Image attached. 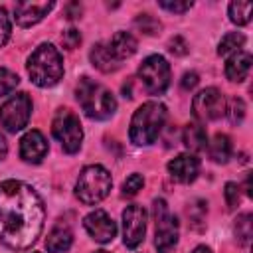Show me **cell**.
Listing matches in <instances>:
<instances>
[{"label":"cell","instance_id":"6da1fadb","mask_svg":"<svg viewBox=\"0 0 253 253\" xmlns=\"http://www.w3.org/2000/svg\"><path fill=\"white\" fill-rule=\"evenodd\" d=\"M45 221V208L38 192L20 180L0 184V241L16 251L32 247Z\"/></svg>","mask_w":253,"mask_h":253},{"label":"cell","instance_id":"7a4b0ae2","mask_svg":"<svg viewBox=\"0 0 253 253\" xmlns=\"http://www.w3.org/2000/svg\"><path fill=\"white\" fill-rule=\"evenodd\" d=\"M28 75L38 87H53L63 77V59L55 45L42 43L28 57Z\"/></svg>","mask_w":253,"mask_h":253},{"label":"cell","instance_id":"3957f363","mask_svg":"<svg viewBox=\"0 0 253 253\" xmlns=\"http://www.w3.org/2000/svg\"><path fill=\"white\" fill-rule=\"evenodd\" d=\"M166 121V107L158 101H148L144 105H140L130 121V128H128V136L130 142L138 144V146H148L152 144Z\"/></svg>","mask_w":253,"mask_h":253},{"label":"cell","instance_id":"277c9868","mask_svg":"<svg viewBox=\"0 0 253 253\" xmlns=\"http://www.w3.org/2000/svg\"><path fill=\"white\" fill-rule=\"evenodd\" d=\"M75 95H77V101H79L81 109L91 119L103 121V119H109L117 111V101H115L113 93L109 89H105L103 85L95 83L89 77L79 79Z\"/></svg>","mask_w":253,"mask_h":253},{"label":"cell","instance_id":"5b68a950","mask_svg":"<svg viewBox=\"0 0 253 253\" xmlns=\"http://www.w3.org/2000/svg\"><path fill=\"white\" fill-rule=\"evenodd\" d=\"M111 186H113V178L109 170L99 164H91L81 170L75 184V196L79 198L81 204L95 206L107 198V194L111 192Z\"/></svg>","mask_w":253,"mask_h":253},{"label":"cell","instance_id":"8992f818","mask_svg":"<svg viewBox=\"0 0 253 253\" xmlns=\"http://www.w3.org/2000/svg\"><path fill=\"white\" fill-rule=\"evenodd\" d=\"M152 215H154V245L158 253H170V249L178 243V219L176 215L170 213L162 198L154 200Z\"/></svg>","mask_w":253,"mask_h":253},{"label":"cell","instance_id":"52a82bcc","mask_svg":"<svg viewBox=\"0 0 253 253\" xmlns=\"http://www.w3.org/2000/svg\"><path fill=\"white\" fill-rule=\"evenodd\" d=\"M51 132L61 142V146L67 154H73L81 148L83 128H81L77 115H73L69 109H59L55 113L53 123H51Z\"/></svg>","mask_w":253,"mask_h":253},{"label":"cell","instance_id":"ba28073f","mask_svg":"<svg viewBox=\"0 0 253 253\" xmlns=\"http://www.w3.org/2000/svg\"><path fill=\"white\" fill-rule=\"evenodd\" d=\"M138 77L150 95H160L170 85V65L158 53L148 55L138 67Z\"/></svg>","mask_w":253,"mask_h":253},{"label":"cell","instance_id":"9c48e42d","mask_svg":"<svg viewBox=\"0 0 253 253\" xmlns=\"http://www.w3.org/2000/svg\"><path fill=\"white\" fill-rule=\"evenodd\" d=\"M30 115H32V99L28 97V93H16L0 107V123L10 132L22 130L28 125Z\"/></svg>","mask_w":253,"mask_h":253},{"label":"cell","instance_id":"30bf717a","mask_svg":"<svg viewBox=\"0 0 253 253\" xmlns=\"http://www.w3.org/2000/svg\"><path fill=\"white\" fill-rule=\"evenodd\" d=\"M192 111H194V117L202 123L217 121L225 115V97L215 87L202 89L192 99Z\"/></svg>","mask_w":253,"mask_h":253},{"label":"cell","instance_id":"8fae6325","mask_svg":"<svg viewBox=\"0 0 253 253\" xmlns=\"http://www.w3.org/2000/svg\"><path fill=\"white\" fill-rule=\"evenodd\" d=\"M146 233V211L142 206L132 204L123 211V241L128 249H136L144 241Z\"/></svg>","mask_w":253,"mask_h":253},{"label":"cell","instance_id":"7c38bea8","mask_svg":"<svg viewBox=\"0 0 253 253\" xmlns=\"http://www.w3.org/2000/svg\"><path fill=\"white\" fill-rule=\"evenodd\" d=\"M83 225L87 229V233L97 241V243H109L115 239L117 235V225L115 221L109 217L107 211L103 210H95L89 215H85Z\"/></svg>","mask_w":253,"mask_h":253},{"label":"cell","instance_id":"4fadbf2b","mask_svg":"<svg viewBox=\"0 0 253 253\" xmlns=\"http://www.w3.org/2000/svg\"><path fill=\"white\" fill-rule=\"evenodd\" d=\"M53 6H55L53 2H16L14 16L22 28H30L40 20H43V16H47Z\"/></svg>","mask_w":253,"mask_h":253},{"label":"cell","instance_id":"5bb4252c","mask_svg":"<svg viewBox=\"0 0 253 253\" xmlns=\"http://www.w3.org/2000/svg\"><path fill=\"white\" fill-rule=\"evenodd\" d=\"M47 154V140L40 130H28L20 140V156L26 162L38 164Z\"/></svg>","mask_w":253,"mask_h":253},{"label":"cell","instance_id":"9a60e30c","mask_svg":"<svg viewBox=\"0 0 253 253\" xmlns=\"http://www.w3.org/2000/svg\"><path fill=\"white\" fill-rule=\"evenodd\" d=\"M200 172V160L192 154H178L168 162V174L180 184H190Z\"/></svg>","mask_w":253,"mask_h":253},{"label":"cell","instance_id":"2e32d148","mask_svg":"<svg viewBox=\"0 0 253 253\" xmlns=\"http://www.w3.org/2000/svg\"><path fill=\"white\" fill-rule=\"evenodd\" d=\"M89 57H91V63L103 73H113V71H117L121 67V61L115 57V53L111 51L109 43H95L91 53H89Z\"/></svg>","mask_w":253,"mask_h":253},{"label":"cell","instance_id":"e0dca14e","mask_svg":"<svg viewBox=\"0 0 253 253\" xmlns=\"http://www.w3.org/2000/svg\"><path fill=\"white\" fill-rule=\"evenodd\" d=\"M249 69H251V53H247V51H237V53H233V55L227 59V63H225V77H227L229 81L241 83L243 79H247Z\"/></svg>","mask_w":253,"mask_h":253},{"label":"cell","instance_id":"ac0fdd59","mask_svg":"<svg viewBox=\"0 0 253 253\" xmlns=\"http://www.w3.org/2000/svg\"><path fill=\"white\" fill-rule=\"evenodd\" d=\"M71 243H73V231L63 221H59L49 231V235L45 239V247H47L49 253H63V251H67L71 247Z\"/></svg>","mask_w":253,"mask_h":253},{"label":"cell","instance_id":"d6986e66","mask_svg":"<svg viewBox=\"0 0 253 253\" xmlns=\"http://www.w3.org/2000/svg\"><path fill=\"white\" fill-rule=\"evenodd\" d=\"M136 45H138V43H136V38H134L132 34H128V32H117V34L113 36L111 43H109L111 51L115 53V57H117L119 61L130 57V55L136 51Z\"/></svg>","mask_w":253,"mask_h":253},{"label":"cell","instance_id":"ffe728a7","mask_svg":"<svg viewBox=\"0 0 253 253\" xmlns=\"http://www.w3.org/2000/svg\"><path fill=\"white\" fill-rule=\"evenodd\" d=\"M206 142H208V136H206V130L202 125L198 123H190L186 128H184V144L192 150V152H200L206 148Z\"/></svg>","mask_w":253,"mask_h":253},{"label":"cell","instance_id":"44dd1931","mask_svg":"<svg viewBox=\"0 0 253 253\" xmlns=\"http://www.w3.org/2000/svg\"><path fill=\"white\" fill-rule=\"evenodd\" d=\"M231 156V140L227 134H215L210 142V158L217 164H225Z\"/></svg>","mask_w":253,"mask_h":253},{"label":"cell","instance_id":"7402d4cb","mask_svg":"<svg viewBox=\"0 0 253 253\" xmlns=\"http://www.w3.org/2000/svg\"><path fill=\"white\" fill-rule=\"evenodd\" d=\"M245 43V36L243 34H237V32H231V34H225L219 42V47H217V53L219 55H233L237 51H241V45Z\"/></svg>","mask_w":253,"mask_h":253},{"label":"cell","instance_id":"603a6c76","mask_svg":"<svg viewBox=\"0 0 253 253\" xmlns=\"http://www.w3.org/2000/svg\"><path fill=\"white\" fill-rule=\"evenodd\" d=\"M253 4L251 2H231L229 4V20L237 26H245L251 20Z\"/></svg>","mask_w":253,"mask_h":253},{"label":"cell","instance_id":"cb8c5ba5","mask_svg":"<svg viewBox=\"0 0 253 253\" xmlns=\"http://www.w3.org/2000/svg\"><path fill=\"white\" fill-rule=\"evenodd\" d=\"M235 235L241 245H247L253 235V217L251 213H241L235 219Z\"/></svg>","mask_w":253,"mask_h":253},{"label":"cell","instance_id":"d4e9b609","mask_svg":"<svg viewBox=\"0 0 253 253\" xmlns=\"http://www.w3.org/2000/svg\"><path fill=\"white\" fill-rule=\"evenodd\" d=\"M18 83H20V77L14 71H10L6 67H0V97L12 93L18 87Z\"/></svg>","mask_w":253,"mask_h":253},{"label":"cell","instance_id":"484cf974","mask_svg":"<svg viewBox=\"0 0 253 253\" xmlns=\"http://www.w3.org/2000/svg\"><path fill=\"white\" fill-rule=\"evenodd\" d=\"M134 26H136L140 32H144L146 36H154V34L160 30V22H158L154 16H150V14H140V16L134 20Z\"/></svg>","mask_w":253,"mask_h":253},{"label":"cell","instance_id":"4316f807","mask_svg":"<svg viewBox=\"0 0 253 253\" xmlns=\"http://www.w3.org/2000/svg\"><path fill=\"white\" fill-rule=\"evenodd\" d=\"M144 186V178L140 174H130L125 182H123V196L126 198H132L138 194V190H142Z\"/></svg>","mask_w":253,"mask_h":253},{"label":"cell","instance_id":"83f0119b","mask_svg":"<svg viewBox=\"0 0 253 253\" xmlns=\"http://www.w3.org/2000/svg\"><path fill=\"white\" fill-rule=\"evenodd\" d=\"M223 196H225V202H227V208H229V210H233V208L239 206L241 196H239V186H237L235 182H227V184H225Z\"/></svg>","mask_w":253,"mask_h":253},{"label":"cell","instance_id":"f1b7e54d","mask_svg":"<svg viewBox=\"0 0 253 253\" xmlns=\"http://www.w3.org/2000/svg\"><path fill=\"white\" fill-rule=\"evenodd\" d=\"M12 34V22H10V16L6 12V8H0V47L8 42Z\"/></svg>","mask_w":253,"mask_h":253},{"label":"cell","instance_id":"f546056e","mask_svg":"<svg viewBox=\"0 0 253 253\" xmlns=\"http://www.w3.org/2000/svg\"><path fill=\"white\" fill-rule=\"evenodd\" d=\"M61 43L65 45V49H75V47L81 43V34H79V30L69 28L67 32H63V36H61Z\"/></svg>","mask_w":253,"mask_h":253},{"label":"cell","instance_id":"4dcf8cb0","mask_svg":"<svg viewBox=\"0 0 253 253\" xmlns=\"http://www.w3.org/2000/svg\"><path fill=\"white\" fill-rule=\"evenodd\" d=\"M229 111H231V113H229V115H231V121H233V123H241L243 117H245V103H243L239 97H233Z\"/></svg>","mask_w":253,"mask_h":253},{"label":"cell","instance_id":"1f68e13d","mask_svg":"<svg viewBox=\"0 0 253 253\" xmlns=\"http://www.w3.org/2000/svg\"><path fill=\"white\" fill-rule=\"evenodd\" d=\"M168 45H170V51L174 55H186L188 53V43H186V40L182 36H174Z\"/></svg>","mask_w":253,"mask_h":253},{"label":"cell","instance_id":"d6a6232c","mask_svg":"<svg viewBox=\"0 0 253 253\" xmlns=\"http://www.w3.org/2000/svg\"><path fill=\"white\" fill-rule=\"evenodd\" d=\"M158 6L164 8V10H168V12L182 14V12H186V10L192 8V2H158Z\"/></svg>","mask_w":253,"mask_h":253},{"label":"cell","instance_id":"836d02e7","mask_svg":"<svg viewBox=\"0 0 253 253\" xmlns=\"http://www.w3.org/2000/svg\"><path fill=\"white\" fill-rule=\"evenodd\" d=\"M196 85H198V73H196V71L184 73V77H182V87H184L186 91H190V89H194Z\"/></svg>","mask_w":253,"mask_h":253},{"label":"cell","instance_id":"e575fe53","mask_svg":"<svg viewBox=\"0 0 253 253\" xmlns=\"http://www.w3.org/2000/svg\"><path fill=\"white\" fill-rule=\"evenodd\" d=\"M79 14H81V4H79V2H71V4L65 6V16H67L69 20L79 18Z\"/></svg>","mask_w":253,"mask_h":253},{"label":"cell","instance_id":"d590c367","mask_svg":"<svg viewBox=\"0 0 253 253\" xmlns=\"http://www.w3.org/2000/svg\"><path fill=\"white\" fill-rule=\"evenodd\" d=\"M6 152H8V144H6V138L0 134V160L6 156Z\"/></svg>","mask_w":253,"mask_h":253},{"label":"cell","instance_id":"8d00e7d4","mask_svg":"<svg viewBox=\"0 0 253 253\" xmlns=\"http://www.w3.org/2000/svg\"><path fill=\"white\" fill-rule=\"evenodd\" d=\"M192 253H211V249H210V247H206V245H200V247H196Z\"/></svg>","mask_w":253,"mask_h":253},{"label":"cell","instance_id":"74e56055","mask_svg":"<svg viewBox=\"0 0 253 253\" xmlns=\"http://www.w3.org/2000/svg\"><path fill=\"white\" fill-rule=\"evenodd\" d=\"M95 253H109V251H95Z\"/></svg>","mask_w":253,"mask_h":253}]
</instances>
